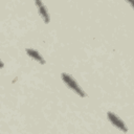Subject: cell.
Instances as JSON below:
<instances>
[{
    "label": "cell",
    "instance_id": "1",
    "mask_svg": "<svg viewBox=\"0 0 134 134\" xmlns=\"http://www.w3.org/2000/svg\"><path fill=\"white\" fill-rule=\"evenodd\" d=\"M62 80H63V82L66 84V86H68L72 91H74V92H75L76 94H79L81 97L86 96V93L82 90V88L79 86V84L76 83V81L73 80L70 74L62 73Z\"/></svg>",
    "mask_w": 134,
    "mask_h": 134
},
{
    "label": "cell",
    "instance_id": "2",
    "mask_svg": "<svg viewBox=\"0 0 134 134\" xmlns=\"http://www.w3.org/2000/svg\"><path fill=\"white\" fill-rule=\"evenodd\" d=\"M107 116H108V119L112 122V125H113L114 127L118 128V129L121 130L122 132H127V131H128V129H127L126 125L124 124V121H122L121 119H119V117L116 116L114 113H112V112H108V113H107Z\"/></svg>",
    "mask_w": 134,
    "mask_h": 134
},
{
    "label": "cell",
    "instance_id": "3",
    "mask_svg": "<svg viewBox=\"0 0 134 134\" xmlns=\"http://www.w3.org/2000/svg\"><path fill=\"white\" fill-rule=\"evenodd\" d=\"M36 5L38 6L39 13H40L42 19L44 20V22H45V23H48V22H49V16H48V13H47V9H46L45 5H44L41 1H39V0L36 1Z\"/></svg>",
    "mask_w": 134,
    "mask_h": 134
},
{
    "label": "cell",
    "instance_id": "4",
    "mask_svg": "<svg viewBox=\"0 0 134 134\" xmlns=\"http://www.w3.org/2000/svg\"><path fill=\"white\" fill-rule=\"evenodd\" d=\"M26 53L30 57V58H32V59H35V60H37L39 63H41V64H45V60L39 54V52L37 51V50H35V49H30V48H27L26 49Z\"/></svg>",
    "mask_w": 134,
    "mask_h": 134
},
{
    "label": "cell",
    "instance_id": "5",
    "mask_svg": "<svg viewBox=\"0 0 134 134\" xmlns=\"http://www.w3.org/2000/svg\"><path fill=\"white\" fill-rule=\"evenodd\" d=\"M3 66H4V65H3V63H2V61L0 60V68H3Z\"/></svg>",
    "mask_w": 134,
    "mask_h": 134
}]
</instances>
